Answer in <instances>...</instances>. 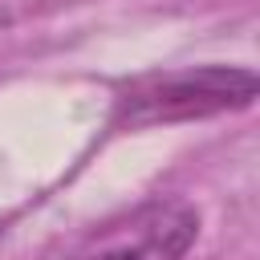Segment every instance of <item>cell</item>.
Instances as JSON below:
<instances>
[{
    "mask_svg": "<svg viewBox=\"0 0 260 260\" xmlns=\"http://www.w3.org/2000/svg\"><path fill=\"white\" fill-rule=\"evenodd\" d=\"M256 73L244 65H199L175 73H146L118 89L114 126L138 130L158 122H191L228 110H244L256 102Z\"/></svg>",
    "mask_w": 260,
    "mask_h": 260,
    "instance_id": "6da1fadb",
    "label": "cell"
},
{
    "mask_svg": "<svg viewBox=\"0 0 260 260\" xmlns=\"http://www.w3.org/2000/svg\"><path fill=\"white\" fill-rule=\"evenodd\" d=\"M199 240V211L187 199H150L81 240L69 260H183Z\"/></svg>",
    "mask_w": 260,
    "mask_h": 260,
    "instance_id": "7a4b0ae2",
    "label": "cell"
},
{
    "mask_svg": "<svg viewBox=\"0 0 260 260\" xmlns=\"http://www.w3.org/2000/svg\"><path fill=\"white\" fill-rule=\"evenodd\" d=\"M69 4H85V0H0V20H24V16H41V12H57Z\"/></svg>",
    "mask_w": 260,
    "mask_h": 260,
    "instance_id": "3957f363",
    "label": "cell"
}]
</instances>
